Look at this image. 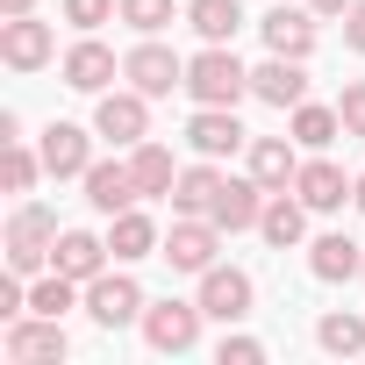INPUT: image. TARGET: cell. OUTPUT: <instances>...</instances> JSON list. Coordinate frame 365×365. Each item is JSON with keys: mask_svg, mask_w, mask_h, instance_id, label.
<instances>
[{"mask_svg": "<svg viewBox=\"0 0 365 365\" xmlns=\"http://www.w3.org/2000/svg\"><path fill=\"white\" fill-rule=\"evenodd\" d=\"M187 93L194 108H237L244 93H251V65L230 51V43H201L194 58H187Z\"/></svg>", "mask_w": 365, "mask_h": 365, "instance_id": "cell-1", "label": "cell"}, {"mask_svg": "<svg viewBox=\"0 0 365 365\" xmlns=\"http://www.w3.org/2000/svg\"><path fill=\"white\" fill-rule=\"evenodd\" d=\"M51 251H58V215L43 201H22L8 215V272L36 279V272H51Z\"/></svg>", "mask_w": 365, "mask_h": 365, "instance_id": "cell-2", "label": "cell"}, {"mask_svg": "<svg viewBox=\"0 0 365 365\" xmlns=\"http://www.w3.org/2000/svg\"><path fill=\"white\" fill-rule=\"evenodd\" d=\"M201 322H208V308H201V301H172V294H165V301H150V308H143V322H136V329H143V344H150L158 358H187V351L201 344Z\"/></svg>", "mask_w": 365, "mask_h": 365, "instance_id": "cell-3", "label": "cell"}, {"mask_svg": "<svg viewBox=\"0 0 365 365\" xmlns=\"http://www.w3.org/2000/svg\"><path fill=\"white\" fill-rule=\"evenodd\" d=\"M0 351H8V365H65V358H72V336H65L58 315H36V308H29V315L8 322Z\"/></svg>", "mask_w": 365, "mask_h": 365, "instance_id": "cell-4", "label": "cell"}, {"mask_svg": "<svg viewBox=\"0 0 365 365\" xmlns=\"http://www.w3.org/2000/svg\"><path fill=\"white\" fill-rule=\"evenodd\" d=\"M93 129H101V143L136 150V143L150 136V93H136V86H108V93H93Z\"/></svg>", "mask_w": 365, "mask_h": 365, "instance_id": "cell-5", "label": "cell"}, {"mask_svg": "<svg viewBox=\"0 0 365 365\" xmlns=\"http://www.w3.org/2000/svg\"><path fill=\"white\" fill-rule=\"evenodd\" d=\"M194 301L208 308V322L230 329V322H251V315H258V279H251L244 265H222V258H215V265L201 272V294H194Z\"/></svg>", "mask_w": 365, "mask_h": 365, "instance_id": "cell-6", "label": "cell"}, {"mask_svg": "<svg viewBox=\"0 0 365 365\" xmlns=\"http://www.w3.org/2000/svg\"><path fill=\"white\" fill-rule=\"evenodd\" d=\"M0 65L8 72H43V65H58V29L51 22H36V15H0Z\"/></svg>", "mask_w": 365, "mask_h": 365, "instance_id": "cell-7", "label": "cell"}, {"mask_svg": "<svg viewBox=\"0 0 365 365\" xmlns=\"http://www.w3.org/2000/svg\"><path fill=\"white\" fill-rule=\"evenodd\" d=\"M172 272H208L215 258H222V230L208 222V215H172V230H165V251H158Z\"/></svg>", "mask_w": 365, "mask_h": 365, "instance_id": "cell-8", "label": "cell"}, {"mask_svg": "<svg viewBox=\"0 0 365 365\" xmlns=\"http://www.w3.org/2000/svg\"><path fill=\"white\" fill-rule=\"evenodd\" d=\"M122 79H129L136 93H150V101H165L172 86H187V58H179L172 43H158V36H143L136 51H122Z\"/></svg>", "mask_w": 365, "mask_h": 365, "instance_id": "cell-9", "label": "cell"}, {"mask_svg": "<svg viewBox=\"0 0 365 365\" xmlns=\"http://www.w3.org/2000/svg\"><path fill=\"white\" fill-rule=\"evenodd\" d=\"M143 308H150V301H143V287H136L129 272L108 265L101 279H86V315H93L101 329H129V322H143Z\"/></svg>", "mask_w": 365, "mask_h": 365, "instance_id": "cell-10", "label": "cell"}, {"mask_svg": "<svg viewBox=\"0 0 365 365\" xmlns=\"http://www.w3.org/2000/svg\"><path fill=\"white\" fill-rule=\"evenodd\" d=\"M315 22H322L315 8H287V0H279V8L258 15V36H265L272 58H315V36H322Z\"/></svg>", "mask_w": 365, "mask_h": 365, "instance_id": "cell-11", "label": "cell"}, {"mask_svg": "<svg viewBox=\"0 0 365 365\" xmlns=\"http://www.w3.org/2000/svg\"><path fill=\"white\" fill-rule=\"evenodd\" d=\"M58 79H65L72 93H108V86L122 79V58H115L101 36H79V43L58 58Z\"/></svg>", "mask_w": 365, "mask_h": 365, "instance_id": "cell-12", "label": "cell"}, {"mask_svg": "<svg viewBox=\"0 0 365 365\" xmlns=\"http://www.w3.org/2000/svg\"><path fill=\"white\" fill-rule=\"evenodd\" d=\"M251 101L294 115L308 101V58H265V65H251Z\"/></svg>", "mask_w": 365, "mask_h": 365, "instance_id": "cell-13", "label": "cell"}, {"mask_svg": "<svg viewBox=\"0 0 365 365\" xmlns=\"http://www.w3.org/2000/svg\"><path fill=\"white\" fill-rule=\"evenodd\" d=\"M79 187H86V208H93V215H122V208H136V201H143V194H136L129 158H93Z\"/></svg>", "mask_w": 365, "mask_h": 365, "instance_id": "cell-14", "label": "cell"}, {"mask_svg": "<svg viewBox=\"0 0 365 365\" xmlns=\"http://www.w3.org/2000/svg\"><path fill=\"white\" fill-rule=\"evenodd\" d=\"M244 172L258 179L265 194H287L294 172H301V143H294V136H251V143H244Z\"/></svg>", "mask_w": 365, "mask_h": 365, "instance_id": "cell-15", "label": "cell"}, {"mask_svg": "<svg viewBox=\"0 0 365 365\" xmlns=\"http://www.w3.org/2000/svg\"><path fill=\"white\" fill-rule=\"evenodd\" d=\"M93 136L101 129H79V122H51L43 129V172L51 179H86V165H93Z\"/></svg>", "mask_w": 365, "mask_h": 365, "instance_id": "cell-16", "label": "cell"}, {"mask_svg": "<svg viewBox=\"0 0 365 365\" xmlns=\"http://www.w3.org/2000/svg\"><path fill=\"white\" fill-rule=\"evenodd\" d=\"M187 143H194V158H237V150L251 143V129L237 122V108H194Z\"/></svg>", "mask_w": 365, "mask_h": 365, "instance_id": "cell-17", "label": "cell"}, {"mask_svg": "<svg viewBox=\"0 0 365 365\" xmlns=\"http://www.w3.org/2000/svg\"><path fill=\"white\" fill-rule=\"evenodd\" d=\"M258 215H265V187H258V179H251V172H244V179H222L208 222H215L222 237H244V230H258Z\"/></svg>", "mask_w": 365, "mask_h": 365, "instance_id": "cell-18", "label": "cell"}, {"mask_svg": "<svg viewBox=\"0 0 365 365\" xmlns=\"http://www.w3.org/2000/svg\"><path fill=\"white\" fill-rule=\"evenodd\" d=\"M51 265L65 272V279H101L108 265H115V251H108V237H93V230H58V251H51Z\"/></svg>", "mask_w": 365, "mask_h": 365, "instance_id": "cell-19", "label": "cell"}, {"mask_svg": "<svg viewBox=\"0 0 365 365\" xmlns=\"http://www.w3.org/2000/svg\"><path fill=\"white\" fill-rule=\"evenodd\" d=\"M294 194H301L315 215H336V208L351 201V179H344V165H329V158L315 150V158H301V172H294Z\"/></svg>", "mask_w": 365, "mask_h": 365, "instance_id": "cell-20", "label": "cell"}, {"mask_svg": "<svg viewBox=\"0 0 365 365\" xmlns=\"http://www.w3.org/2000/svg\"><path fill=\"white\" fill-rule=\"evenodd\" d=\"M108 251H115V265L158 258V251H165V230H158L143 208H122V215H108Z\"/></svg>", "mask_w": 365, "mask_h": 365, "instance_id": "cell-21", "label": "cell"}, {"mask_svg": "<svg viewBox=\"0 0 365 365\" xmlns=\"http://www.w3.org/2000/svg\"><path fill=\"white\" fill-rule=\"evenodd\" d=\"M308 272H315L322 287H344V279H358V272H365V244H358V237H344V230H329V237H315V244H308Z\"/></svg>", "mask_w": 365, "mask_h": 365, "instance_id": "cell-22", "label": "cell"}, {"mask_svg": "<svg viewBox=\"0 0 365 365\" xmlns=\"http://www.w3.org/2000/svg\"><path fill=\"white\" fill-rule=\"evenodd\" d=\"M222 158H201V165H179V179H172V215H208L215 208V194H222Z\"/></svg>", "mask_w": 365, "mask_h": 365, "instance_id": "cell-23", "label": "cell"}, {"mask_svg": "<svg viewBox=\"0 0 365 365\" xmlns=\"http://www.w3.org/2000/svg\"><path fill=\"white\" fill-rule=\"evenodd\" d=\"M308 215H315V208H308V201H301L294 187H287V194H265V215H258V237H265L272 251H294V244L308 237Z\"/></svg>", "mask_w": 365, "mask_h": 365, "instance_id": "cell-24", "label": "cell"}, {"mask_svg": "<svg viewBox=\"0 0 365 365\" xmlns=\"http://www.w3.org/2000/svg\"><path fill=\"white\" fill-rule=\"evenodd\" d=\"M129 172H136V194L143 201H172V179H179V158L158 143V136H143L136 150H129Z\"/></svg>", "mask_w": 365, "mask_h": 365, "instance_id": "cell-25", "label": "cell"}, {"mask_svg": "<svg viewBox=\"0 0 365 365\" xmlns=\"http://www.w3.org/2000/svg\"><path fill=\"white\" fill-rule=\"evenodd\" d=\"M244 22H251L244 0H187V29H194L201 43H237Z\"/></svg>", "mask_w": 365, "mask_h": 365, "instance_id": "cell-26", "label": "cell"}, {"mask_svg": "<svg viewBox=\"0 0 365 365\" xmlns=\"http://www.w3.org/2000/svg\"><path fill=\"white\" fill-rule=\"evenodd\" d=\"M287 136L301 143V150H329L336 136H344V115H336V101L322 108V101H301L294 115H287Z\"/></svg>", "mask_w": 365, "mask_h": 365, "instance_id": "cell-27", "label": "cell"}, {"mask_svg": "<svg viewBox=\"0 0 365 365\" xmlns=\"http://www.w3.org/2000/svg\"><path fill=\"white\" fill-rule=\"evenodd\" d=\"M29 308H36V315H58V322H65L72 308H86V287H79V279H65V272L51 265V272H36V279H29Z\"/></svg>", "mask_w": 365, "mask_h": 365, "instance_id": "cell-28", "label": "cell"}, {"mask_svg": "<svg viewBox=\"0 0 365 365\" xmlns=\"http://www.w3.org/2000/svg\"><path fill=\"white\" fill-rule=\"evenodd\" d=\"M315 344H322L329 358H358V351H365V315H358V308H329V315H315Z\"/></svg>", "mask_w": 365, "mask_h": 365, "instance_id": "cell-29", "label": "cell"}, {"mask_svg": "<svg viewBox=\"0 0 365 365\" xmlns=\"http://www.w3.org/2000/svg\"><path fill=\"white\" fill-rule=\"evenodd\" d=\"M122 22L136 36H165L172 22H187V8H179V0H122Z\"/></svg>", "mask_w": 365, "mask_h": 365, "instance_id": "cell-30", "label": "cell"}, {"mask_svg": "<svg viewBox=\"0 0 365 365\" xmlns=\"http://www.w3.org/2000/svg\"><path fill=\"white\" fill-rule=\"evenodd\" d=\"M8 150V194H36V179H43V150H29L22 136L15 143H0Z\"/></svg>", "mask_w": 365, "mask_h": 365, "instance_id": "cell-31", "label": "cell"}, {"mask_svg": "<svg viewBox=\"0 0 365 365\" xmlns=\"http://www.w3.org/2000/svg\"><path fill=\"white\" fill-rule=\"evenodd\" d=\"M58 15H65L79 36H93L101 22H122V0H58Z\"/></svg>", "mask_w": 365, "mask_h": 365, "instance_id": "cell-32", "label": "cell"}, {"mask_svg": "<svg viewBox=\"0 0 365 365\" xmlns=\"http://www.w3.org/2000/svg\"><path fill=\"white\" fill-rule=\"evenodd\" d=\"M215 365H265V344L258 336H244L237 322L222 329V344H215Z\"/></svg>", "mask_w": 365, "mask_h": 365, "instance_id": "cell-33", "label": "cell"}, {"mask_svg": "<svg viewBox=\"0 0 365 365\" xmlns=\"http://www.w3.org/2000/svg\"><path fill=\"white\" fill-rule=\"evenodd\" d=\"M336 115H344V136H358V143H365V79H344Z\"/></svg>", "mask_w": 365, "mask_h": 365, "instance_id": "cell-34", "label": "cell"}, {"mask_svg": "<svg viewBox=\"0 0 365 365\" xmlns=\"http://www.w3.org/2000/svg\"><path fill=\"white\" fill-rule=\"evenodd\" d=\"M15 315H29V287H22V272L0 279V322H15Z\"/></svg>", "mask_w": 365, "mask_h": 365, "instance_id": "cell-35", "label": "cell"}, {"mask_svg": "<svg viewBox=\"0 0 365 365\" xmlns=\"http://www.w3.org/2000/svg\"><path fill=\"white\" fill-rule=\"evenodd\" d=\"M344 51L365 58V0H351V8H344Z\"/></svg>", "mask_w": 365, "mask_h": 365, "instance_id": "cell-36", "label": "cell"}, {"mask_svg": "<svg viewBox=\"0 0 365 365\" xmlns=\"http://www.w3.org/2000/svg\"><path fill=\"white\" fill-rule=\"evenodd\" d=\"M308 8H315L322 22H344V8H351V0H308Z\"/></svg>", "mask_w": 365, "mask_h": 365, "instance_id": "cell-37", "label": "cell"}, {"mask_svg": "<svg viewBox=\"0 0 365 365\" xmlns=\"http://www.w3.org/2000/svg\"><path fill=\"white\" fill-rule=\"evenodd\" d=\"M0 15H36V0H0Z\"/></svg>", "mask_w": 365, "mask_h": 365, "instance_id": "cell-38", "label": "cell"}, {"mask_svg": "<svg viewBox=\"0 0 365 365\" xmlns=\"http://www.w3.org/2000/svg\"><path fill=\"white\" fill-rule=\"evenodd\" d=\"M351 208H358V215H365V172H358V179H351Z\"/></svg>", "mask_w": 365, "mask_h": 365, "instance_id": "cell-39", "label": "cell"}, {"mask_svg": "<svg viewBox=\"0 0 365 365\" xmlns=\"http://www.w3.org/2000/svg\"><path fill=\"white\" fill-rule=\"evenodd\" d=\"M358 279H365V272H358Z\"/></svg>", "mask_w": 365, "mask_h": 365, "instance_id": "cell-40", "label": "cell"}]
</instances>
